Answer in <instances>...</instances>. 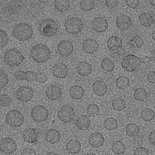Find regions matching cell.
I'll use <instances>...</instances> for the list:
<instances>
[{
	"instance_id": "obj_1",
	"label": "cell",
	"mask_w": 155,
	"mask_h": 155,
	"mask_svg": "<svg viewBox=\"0 0 155 155\" xmlns=\"http://www.w3.org/2000/svg\"><path fill=\"white\" fill-rule=\"evenodd\" d=\"M151 62H155V56L152 54L140 58L134 54H129L124 57L121 64L126 71L132 72L140 69L143 64Z\"/></svg>"
},
{
	"instance_id": "obj_2",
	"label": "cell",
	"mask_w": 155,
	"mask_h": 155,
	"mask_svg": "<svg viewBox=\"0 0 155 155\" xmlns=\"http://www.w3.org/2000/svg\"><path fill=\"white\" fill-rule=\"evenodd\" d=\"M30 55L32 60L38 63L46 62L50 58L51 51L48 47L43 44L33 46L30 50Z\"/></svg>"
},
{
	"instance_id": "obj_3",
	"label": "cell",
	"mask_w": 155,
	"mask_h": 155,
	"mask_svg": "<svg viewBox=\"0 0 155 155\" xmlns=\"http://www.w3.org/2000/svg\"><path fill=\"white\" fill-rule=\"evenodd\" d=\"M33 33L32 26L28 24L23 22L17 24L14 27L12 35L16 40L24 41L31 38Z\"/></svg>"
},
{
	"instance_id": "obj_4",
	"label": "cell",
	"mask_w": 155,
	"mask_h": 155,
	"mask_svg": "<svg viewBox=\"0 0 155 155\" xmlns=\"http://www.w3.org/2000/svg\"><path fill=\"white\" fill-rule=\"evenodd\" d=\"M25 58L18 49L10 48L6 50L4 55L5 63L11 67H18L23 62Z\"/></svg>"
},
{
	"instance_id": "obj_5",
	"label": "cell",
	"mask_w": 155,
	"mask_h": 155,
	"mask_svg": "<svg viewBox=\"0 0 155 155\" xmlns=\"http://www.w3.org/2000/svg\"><path fill=\"white\" fill-rule=\"evenodd\" d=\"M58 28L56 21L51 18L43 19L39 24L38 29L40 33L47 37L55 35Z\"/></svg>"
},
{
	"instance_id": "obj_6",
	"label": "cell",
	"mask_w": 155,
	"mask_h": 155,
	"mask_svg": "<svg viewBox=\"0 0 155 155\" xmlns=\"http://www.w3.org/2000/svg\"><path fill=\"white\" fill-rule=\"evenodd\" d=\"M24 121V116L18 110H11L7 112L5 116L6 122L11 127H19L23 124Z\"/></svg>"
},
{
	"instance_id": "obj_7",
	"label": "cell",
	"mask_w": 155,
	"mask_h": 155,
	"mask_svg": "<svg viewBox=\"0 0 155 155\" xmlns=\"http://www.w3.org/2000/svg\"><path fill=\"white\" fill-rule=\"evenodd\" d=\"M64 26L66 31L69 34H77L80 32L83 28V23L81 18L78 17L68 18Z\"/></svg>"
},
{
	"instance_id": "obj_8",
	"label": "cell",
	"mask_w": 155,
	"mask_h": 155,
	"mask_svg": "<svg viewBox=\"0 0 155 155\" xmlns=\"http://www.w3.org/2000/svg\"><path fill=\"white\" fill-rule=\"evenodd\" d=\"M57 116L58 119L65 123L72 121L75 116L74 109L68 105L62 106L57 112Z\"/></svg>"
},
{
	"instance_id": "obj_9",
	"label": "cell",
	"mask_w": 155,
	"mask_h": 155,
	"mask_svg": "<svg viewBox=\"0 0 155 155\" xmlns=\"http://www.w3.org/2000/svg\"><path fill=\"white\" fill-rule=\"evenodd\" d=\"M31 115L32 118L35 122L41 123L47 119L49 116V112L43 105H37L32 108Z\"/></svg>"
},
{
	"instance_id": "obj_10",
	"label": "cell",
	"mask_w": 155,
	"mask_h": 155,
	"mask_svg": "<svg viewBox=\"0 0 155 155\" xmlns=\"http://www.w3.org/2000/svg\"><path fill=\"white\" fill-rule=\"evenodd\" d=\"M17 145L15 141L9 137H5L0 140V150L8 154H11L17 150Z\"/></svg>"
},
{
	"instance_id": "obj_11",
	"label": "cell",
	"mask_w": 155,
	"mask_h": 155,
	"mask_svg": "<svg viewBox=\"0 0 155 155\" xmlns=\"http://www.w3.org/2000/svg\"><path fill=\"white\" fill-rule=\"evenodd\" d=\"M34 91L31 88L22 86L19 87L15 93V97L19 101L23 102H27L33 98Z\"/></svg>"
},
{
	"instance_id": "obj_12",
	"label": "cell",
	"mask_w": 155,
	"mask_h": 155,
	"mask_svg": "<svg viewBox=\"0 0 155 155\" xmlns=\"http://www.w3.org/2000/svg\"><path fill=\"white\" fill-rule=\"evenodd\" d=\"M74 47L72 42L69 40H65L60 41L57 45V50L61 57H66L73 53Z\"/></svg>"
},
{
	"instance_id": "obj_13",
	"label": "cell",
	"mask_w": 155,
	"mask_h": 155,
	"mask_svg": "<svg viewBox=\"0 0 155 155\" xmlns=\"http://www.w3.org/2000/svg\"><path fill=\"white\" fill-rule=\"evenodd\" d=\"M132 24L131 18L127 15L122 14L117 17L115 24L120 30L125 31L130 27Z\"/></svg>"
},
{
	"instance_id": "obj_14",
	"label": "cell",
	"mask_w": 155,
	"mask_h": 155,
	"mask_svg": "<svg viewBox=\"0 0 155 155\" xmlns=\"http://www.w3.org/2000/svg\"><path fill=\"white\" fill-rule=\"evenodd\" d=\"M51 72L53 75L57 78H65L68 75V68L65 64L63 63H58L53 66Z\"/></svg>"
},
{
	"instance_id": "obj_15",
	"label": "cell",
	"mask_w": 155,
	"mask_h": 155,
	"mask_svg": "<svg viewBox=\"0 0 155 155\" xmlns=\"http://www.w3.org/2000/svg\"><path fill=\"white\" fill-rule=\"evenodd\" d=\"M37 73L32 71H24L22 70H18L15 71L14 76L15 78L18 81H35Z\"/></svg>"
},
{
	"instance_id": "obj_16",
	"label": "cell",
	"mask_w": 155,
	"mask_h": 155,
	"mask_svg": "<svg viewBox=\"0 0 155 155\" xmlns=\"http://www.w3.org/2000/svg\"><path fill=\"white\" fill-rule=\"evenodd\" d=\"M91 24L93 29L96 32L100 33L105 31L108 28L107 20L103 17H97L92 20Z\"/></svg>"
},
{
	"instance_id": "obj_17",
	"label": "cell",
	"mask_w": 155,
	"mask_h": 155,
	"mask_svg": "<svg viewBox=\"0 0 155 155\" xmlns=\"http://www.w3.org/2000/svg\"><path fill=\"white\" fill-rule=\"evenodd\" d=\"M82 48L83 51L86 53L93 54L98 50L99 44L95 40L89 38L83 41Z\"/></svg>"
},
{
	"instance_id": "obj_18",
	"label": "cell",
	"mask_w": 155,
	"mask_h": 155,
	"mask_svg": "<svg viewBox=\"0 0 155 155\" xmlns=\"http://www.w3.org/2000/svg\"><path fill=\"white\" fill-rule=\"evenodd\" d=\"M92 87L94 93L96 95L99 97L105 95L108 91L106 84L101 80L95 81L92 84Z\"/></svg>"
},
{
	"instance_id": "obj_19",
	"label": "cell",
	"mask_w": 155,
	"mask_h": 155,
	"mask_svg": "<svg viewBox=\"0 0 155 155\" xmlns=\"http://www.w3.org/2000/svg\"><path fill=\"white\" fill-rule=\"evenodd\" d=\"M104 138L100 132H95L91 133L88 137V142L93 147L99 148L104 144Z\"/></svg>"
},
{
	"instance_id": "obj_20",
	"label": "cell",
	"mask_w": 155,
	"mask_h": 155,
	"mask_svg": "<svg viewBox=\"0 0 155 155\" xmlns=\"http://www.w3.org/2000/svg\"><path fill=\"white\" fill-rule=\"evenodd\" d=\"M45 94L48 99L55 101L61 98L62 95V91L59 87L55 85H51L47 88Z\"/></svg>"
},
{
	"instance_id": "obj_21",
	"label": "cell",
	"mask_w": 155,
	"mask_h": 155,
	"mask_svg": "<svg viewBox=\"0 0 155 155\" xmlns=\"http://www.w3.org/2000/svg\"><path fill=\"white\" fill-rule=\"evenodd\" d=\"M76 69L79 75L84 77L89 76L92 71V65L86 61L79 62L77 65Z\"/></svg>"
},
{
	"instance_id": "obj_22",
	"label": "cell",
	"mask_w": 155,
	"mask_h": 155,
	"mask_svg": "<svg viewBox=\"0 0 155 155\" xmlns=\"http://www.w3.org/2000/svg\"><path fill=\"white\" fill-rule=\"evenodd\" d=\"M22 137L25 142L31 143L36 142L39 137L38 134L36 129L31 128L25 130L22 134Z\"/></svg>"
},
{
	"instance_id": "obj_23",
	"label": "cell",
	"mask_w": 155,
	"mask_h": 155,
	"mask_svg": "<svg viewBox=\"0 0 155 155\" xmlns=\"http://www.w3.org/2000/svg\"><path fill=\"white\" fill-rule=\"evenodd\" d=\"M123 42L121 39L118 36L112 35L109 37L107 43V47L110 51H114L121 48Z\"/></svg>"
},
{
	"instance_id": "obj_24",
	"label": "cell",
	"mask_w": 155,
	"mask_h": 155,
	"mask_svg": "<svg viewBox=\"0 0 155 155\" xmlns=\"http://www.w3.org/2000/svg\"><path fill=\"white\" fill-rule=\"evenodd\" d=\"M75 123L78 129L84 131L87 130L90 127L91 120L88 116L83 114L80 116L76 120Z\"/></svg>"
},
{
	"instance_id": "obj_25",
	"label": "cell",
	"mask_w": 155,
	"mask_h": 155,
	"mask_svg": "<svg viewBox=\"0 0 155 155\" xmlns=\"http://www.w3.org/2000/svg\"><path fill=\"white\" fill-rule=\"evenodd\" d=\"M139 23L145 27L151 26L154 22V19L152 15L148 12H145L141 13L138 16Z\"/></svg>"
},
{
	"instance_id": "obj_26",
	"label": "cell",
	"mask_w": 155,
	"mask_h": 155,
	"mask_svg": "<svg viewBox=\"0 0 155 155\" xmlns=\"http://www.w3.org/2000/svg\"><path fill=\"white\" fill-rule=\"evenodd\" d=\"M61 135L60 133L55 129L48 130L46 133V140L51 144H54L58 142L61 140Z\"/></svg>"
},
{
	"instance_id": "obj_27",
	"label": "cell",
	"mask_w": 155,
	"mask_h": 155,
	"mask_svg": "<svg viewBox=\"0 0 155 155\" xmlns=\"http://www.w3.org/2000/svg\"><path fill=\"white\" fill-rule=\"evenodd\" d=\"M80 142L76 139L70 140L65 145L67 151L71 154H76L78 153L81 149Z\"/></svg>"
},
{
	"instance_id": "obj_28",
	"label": "cell",
	"mask_w": 155,
	"mask_h": 155,
	"mask_svg": "<svg viewBox=\"0 0 155 155\" xmlns=\"http://www.w3.org/2000/svg\"><path fill=\"white\" fill-rule=\"evenodd\" d=\"M69 94L72 99L74 100H80L84 96V90L81 86L73 85L70 88Z\"/></svg>"
},
{
	"instance_id": "obj_29",
	"label": "cell",
	"mask_w": 155,
	"mask_h": 155,
	"mask_svg": "<svg viewBox=\"0 0 155 155\" xmlns=\"http://www.w3.org/2000/svg\"><path fill=\"white\" fill-rule=\"evenodd\" d=\"M140 129L137 124L131 123L128 124L125 128V132L127 136L133 137L137 136L139 134Z\"/></svg>"
},
{
	"instance_id": "obj_30",
	"label": "cell",
	"mask_w": 155,
	"mask_h": 155,
	"mask_svg": "<svg viewBox=\"0 0 155 155\" xmlns=\"http://www.w3.org/2000/svg\"><path fill=\"white\" fill-rule=\"evenodd\" d=\"M113 109L116 111H121L126 107L127 104L123 98L117 97L114 99L111 103Z\"/></svg>"
},
{
	"instance_id": "obj_31",
	"label": "cell",
	"mask_w": 155,
	"mask_h": 155,
	"mask_svg": "<svg viewBox=\"0 0 155 155\" xmlns=\"http://www.w3.org/2000/svg\"><path fill=\"white\" fill-rule=\"evenodd\" d=\"M133 96L136 101L140 102H144L147 98L148 94L144 88L139 87L135 90Z\"/></svg>"
},
{
	"instance_id": "obj_32",
	"label": "cell",
	"mask_w": 155,
	"mask_h": 155,
	"mask_svg": "<svg viewBox=\"0 0 155 155\" xmlns=\"http://www.w3.org/2000/svg\"><path fill=\"white\" fill-rule=\"evenodd\" d=\"M141 118L143 121L149 122L153 120L155 117L154 111L150 108H144L140 113Z\"/></svg>"
},
{
	"instance_id": "obj_33",
	"label": "cell",
	"mask_w": 155,
	"mask_h": 155,
	"mask_svg": "<svg viewBox=\"0 0 155 155\" xmlns=\"http://www.w3.org/2000/svg\"><path fill=\"white\" fill-rule=\"evenodd\" d=\"M103 125L105 129L108 131H112L117 128L118 123L117 119L114 117H108L104 120Z\"/></svg>"
},
{
	"instance_id": "obj_34",
	"label": "cell",
	"mask_w": 155,
	"mask_h": 155,
	"mask_svg": "<svg viewBox=\"0 0 155 155\" xmlns=\"http://www.w3.org/2000/svg\"><path fill=\"white\" fill-rule=\"evenodd\" d=\"M101 66L104 71L111 72L114 69L115 64L114 61L110 58H105L101 61Z\"/></svg>"
},
{
	"instance_id": "obj_35",
	"label": "cell",
	"mask_w": 155,
	"mask_h": 155,
	"mask_svg": "<svg viewBox=\"0 0 155 155\" xmlns=\"http://www.w3.org/2000/svg\"><path fill=\"white\" fill-rule=\"evenodd\" d=\"M55 9L60 12H64L68 10L71 6L69 0H56L54 2Z\"/></svg>"
},
{
	"instance_id": "obj_36",
	"label": "cell",
	"mask_w": 155,
	"mask_h": 155,
	"mask_svg": "<svg viewBox=\"0 0 155 155\" xmlns=\"http://www.w3.org/2000/svg\"><path fill=\"white\" fill-rule=\"evenodd\" d=\"M130 82L129 78L124 76H120L116 81L117 87L122 90H124L130 85Z\"/></svg>"
},
{
	"instance_id": "obj_37",
	"label": "cell",
	"mask_w": 155,
	"mask_h": 155,
	"mask_svg": "<svg viewBox=\"0 0 155 155\" xmlns=\"http://www.w3.org/2000/svg\"><path fill=\"white\" fill-rule=\"evenodd\" d=\"M111 150L114 153L117 155H121L125 152L126 147L122 141L120 140H117L112 144Z\"/></svg>"
},
{
	"instance_id": "obj_38",
	"label": "cell",
	"mask_w": 155,
	"mask_h": 155,
	"mask_svg": "<svg viewBox=\"0 0 155 155\" xmlns=\"http://www.w3.org/2000/svg\"><path fill=\"white\" fill-rule=\"evenodd\" d=\"M95 5V2L94 0H81L79 3L80 8L85 11H89L93 10L94 8Z\"/></svg>"
},
{
	"instance_id": "obj_39",
	"label": "cell",
	"mask_w": 155,
	"mask_h": 155,
	"mask_svg": "<svg viewBox=\"0 0 155 155\" xmlns=\"http://www.w3.org/2000/svg\"><path fill=\"white\" fill-rule=\"evenodd\" d=\"M100 112V108L96 104H90L87 106V113L88 116L90 117H95L97 116Z\"/></svg>"
},
{
	"instance_id": "obj_40",
	"label": "cell",
	"mask_w": 155,
	"mask_h": 155,
	"mask_svg": "<svg viewBox=\"0 0 155 155\" xmlns=\"http://www.w3.org/2000/svg\"><path fill=\"white\" fill-rule=\"evenodd\" d=\"M9 37L7 32L0 29V48L7 45L9 41Z\"/></svg>"
},
{
	"instance_id": "obj_41",
	"label": "cell",
	"mask_w": 155,
	"mask_h": 155,
	"mask_svg": "<svg viewBox=\"0 0 155 155\" xmlns=\"http://www.w3.org/2000/svg\"><path fill=\"white\" fill-rule=\"evenodd\" d=\"M12 99L11 97L6 94L0 95V105L3 107H7L11 104Z\"/></svg>"
},
{
	"instance_id": "obj_42",
	"label": "cell",
	"mask_w": 155,
	"mask_h": 155,
	"mask_svg": "<svg viewBox=\"0 0 155 155\" xmlns=\"http://www.w3.org/2000/svg\"><path fill=\"white\" fill-rule=\"evenodd\" d=\"M7 74L4 71L0 70V89L5 87L8 82Z\"/></svg>"
},
{
	"instance_id": "obj_43",
	"label": "cell",
	"mask_w": 155,
	"mask_h": 155,
	"mask_svg": "<svg viewBox=\"0 0 155 155\" xmlns=\"http://www.w3.org/2000/svg\"><path fill=\"white\" fill-rule=\"evenodd\" d=\"M125 54V51L123 48H121L119 50L113 51L111 54V56L113 60L118 61L123 58Z\"/></svg>"
},
{
	"instance_id": "obj_44",
	"label": "cell",
	"mask_w": 155,
	"mask_h": 155,
	"mask_svg": "<svg viewBox=\"0 0 155 155\" xmlns=\"http://www.w3.org/2000/svg\"><path fill=\"white\" fill-rule=\"evenodd\" d=\"M133 155H149V151L148 149L145 147H139L134 150Z\"/></svg>"
},
{
	"instance_id": "obj_45",
	"label": "cell",
	"mask_w": 155,
	"mask_h": 155,
	"mask_svg": "<svg viewBox=\"0 0 155 155\" xmlns=\"http://www.w3.org/2000/svg\"><path fill=\"white\" fill-rule=\"evenodd\" d=\"M136 48H140L143 45V41L142 37L139 35H134L132 38Z\"/></svg>"
},
{
	"instance_id": "obj_46",
	"label": "cell",
	"mask_w": 155,
	"mask_h": 155,
	"mask_svg": "<svg viewBox=\"0 0 155 155\" xmlns=\"http://www.w3.org/2000/svg\"><path fill=\"white\" fill-rule=\"evenodd\" d=\"M48 80L47 75L45 73L40 72L37 73L35 81L40 84H43Z\"/></svg>"
},
{
	"instance_id": "obj_47",
	"label": "cell",
	"mask_w": 155,
	"mask_h": 155,
	"mask_svg": "<svg viewBox=\"0 0 155 155\" xmlns=\"http://www.w3.org/2000/svg\"><path fill=\"white\" fill-rule=\"evenodd\" d=\"M125 2L127 6L133 9H135L138 7L139 1L137 0H127L125 1Z\"/></svg>"
},
{
	"instance_id": "obj_48",
	"label": "cell",
	"mask_w": 155,
	"mask_h": 155,
	"mask_svg": "<svg viewBox=\"0 0 155 155\" xmlns=\"http://www.w3.org/2000/svg\"><path fill=\"white\" fill-rule=\"evenodd\" d=\"M20 155H37L35 150L32 148L26 147L21 151Z\"/></svg>"
},
{
	"instance_id": "obj_49",
	"label": "cell",
	"mask_w": 155,
	"mask_h": 155,
	"mask_svg": "<svg viewBox=\"0 0 155 155\" xmlns=\"http://www.w3.org/2000/svg\"><path fill=\"white\" fill-rule=\"evenodd\" d=\"M118 2L119 1L117 0H106L105 2V5L108 8L110 9H112L117 6Z\"/></svg>"
},
{
	"instance_id": "obj_50",
	"label": "cell",
	"mask_w": 155,
	"mask_h": 155,
	"mask_svg": "<svg viewBox=\"0 0 155 155\" xmlns=\"http://www.w3.org/2000/svg\"><path fill=\"white\" fill-rule=\"evenodd\" d=\"M155 71H150L148 74L147 79L149 83L154 84L155 83Z\"/></svg>"
},
{
	"instance_id": "obj_51",
	"label": "cell",
	"mask_w": 155,
	"mask_h": 155,
	"mask_svg": "<svg viewBox=\"0 0 155 155\" xmlns=\"http://www.w3.org/2000/svg\"><path fill=\"white\" fill-rule=\"evenodd\" d=\"M148 141L150 144L153 145L155 143V132L154 130L150 134L148 137Z\"/></svg>"
},
{
	"instance_id": "obj_52",
	"label": "cell",
	"mask_w": 155,
	"mask_h": 155,
	"mask_svg": "<svg viewBox=\"0 0 155 155\" xmlns=\"http://www.w3.org/2000/svg\"><path fill=\"white\" fill-rule=\"evenodd\" d=\"M127 46L130 48L134 49L136 48V46L132 39L127 42Z\"/></svg>"
},
{
	"instance_id": "obj_53",
	"label": "cell",
	"mask_w": 155,
	"mask_h": 155,
	"mask_svg": "<svg viewBox=\"0 0 155 155\" xmlns=\"http://www.w3.org/2000/svg\"><path fill=\"white\" fill-rule=\"evenodd\" d=\"M45 155H59L57 153L53 152H50L48 153Z\"/></svg>"
},
{
	"instance_id": "obj_54",
	"label": "cell",
	"mask_w": 155,
	"mask_h": 155,
	"mask_svg": "<svg viewBox=\"0 0 155 155\" xmlns=\"http://www.w3.org/2000/svg\"><path fill=\"white\" fill-rule=\"evenodd\" d=\"M150 4L152 6H154L155 4V0H150L149 1Z\"/></svg>"
},
{
	"instance_id": "obj_55",
	"label": "cell",
	"mask_w": 155,
	"mask_h": 155,
	"mask_svg": "<svg viewBox=\"0 0 155 155\" xmlns=\"http://www.w3.org/2000/svg\"><path fill=\"white\" fill-rule=\"evenodd\" d=\"M151 37L155 41V31H153L151 34Z\"/></svg>"
},
{
	"instance_id": "obj_56",
	"label": "cell",
	"mask_w": 155,
	"mask_h": 155,
	"mask_svg": "<svg viewBox=\"0 0 155 155\" xmlns=\"http://www.w3.org/2000/svg\"><path fill=\"white\" fill-rule=\"evenodd\" d=\"M85 155H97L93 152H89L86 153Z\"/></svg>"
},
{
	"instance_id": "obj_57",
	"label": "cell",
	"mask_w": 155,
	"mask_h": 155,
	"mask_svg": "<svg viewBox=\"0 0 155 155\" xmlns=\"http://www.w3.org/2000/svg\"><path fill=\"white\" fill-rule=\"evenodd\" d=\"M1 126L0 125V132L1 131Z\"/></svg>"
}]
</instances>
